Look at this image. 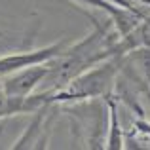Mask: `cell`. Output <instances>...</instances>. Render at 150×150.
<instances>
[{
  "mask_svg": "<svg viewBox=\"0 0 150 150\" xmlns=\"http://www.w3.org/2000/svg\"><path fill=\"white\" fill-rule=\"evenodd\" d=\"M67 44L69 42L57 40L53 44H48L38 50H27V51H15V53L0 55V80L19 69H25L29 65H36V63H46L50 59H53Z\"/></svg>",
  "mask_w": 150,
  "mask_h": 150,
  "instance_id": "obj_4",
  "label": "cell"
},
{
  "mask_svg": "<svg viewBox=\"0 0 150 150\" xmlns=\"http://www.w3.org/2000/svg\"><path fill=\"white\" fill-rule=\"evenodd\" d=\"M105 105H106V139H105V148H124L125 143V133L120 125V116H118V99L114 97V93H108L105 97Z\"/></svg>",
  "mask_w": 150,
  "mask_h": 150,
  "instance_id": "obj_6",
  "label": "cell"
},
{
  "mask_svg": "<svg viewBox=\"0 0 150 150\" xmlns=\"http://www.w3.org/2000/svg\"><path fill=\"white\" fill-rule=\"evenodd\" d=\"M93 21V29L82 40L67 44L53 59L48 61L50 72L42 84H48L46 89H59L67 86L74 76L84 72L86 69L106 59V50L118 38L110 19H99L91 13H86Z\"/></svg>",
  "mask_w": 150,
  "mask_h": 150,
  "instance_id": "obj_1",
  "label": "cell"
},
{
  "mask_svg": "<svg viewBox=\"0 0 150 150\" xmlns=\"http://www.w3.org/2000/svg\"><path fill=\"white\" fill-rule=\"evenodd\" d=\"M125 55H112L86 69L59 89H44L48 105H65L89 99H105L112 93Z\"/></svg>",
  "mask_w": 150,
  "mask_h": 150,
  "instance_id": "obj_2",
  "label": "cell"
},
{
  "mask_svg": "<svg viewBox=\"0 0 150 150\" xmlns=\"http://www.w3.org/2000/svg\"><path fill=\"white\" fill-rule=\"evenodd\" d=\"M0 36H4V33H2V30H0Z\"/></svg>",
  "mask_w": 150,
  "mask_h": 150,
  "instance_id": "obj_9",
  "label": "cell"
},
{
  "mask_svg": "<svg viewBox=\"0 0 150 150\" xmlns=\"http://www.w3.org/2000/svg\"><path fill=\"white\" fill-rule=\"evenodd\" d=\"M50 72L48 61L46 63H36V65H29L25 69H19L15 72L8 74L2 78V89L10 99L15 101H27L34 93V89L46 80Z\"/></svg>",
  "mask_w": 150,
  "mask_h": 150,
  "instance_id": "obj_3",
  "label": "cell"
},
{
  "mask_svg": "<svg viewBox=\"0 0 150 150\" xmlns=\"http://www.w3.org/2000/svg\"><path fill=\"white\" fill-rule=\"evenodd\" d=\"M139 48H150V11L124 36H118L106 50V55H127Z\"/></svg>",
  "mask_w": 150,
  "mask_h": 150,
  "instance_id": "obj_5",
  "label": "cell"
},
{
  "mask_svg": "<svg viewBox=\"0 0 150 150\" xmlns=\"http://www.w3.org/2000/svg\"><path fill=\"white\" fill-rule=\"evenodd\" d=\"M135 2H141V4H144V6L150 8V0H135Z\"/></svg>",
  "mask_w": 150,
  "mask_h": 150,
  "instance_id": "obj_8",
  "label": "cell"
},
{
  "mask_svg": "<svg viewBox=\"0 0 150 150\" xmlns=\"http://www.w3.org/2000/svg\"><path fill=\"white\" fill-rule=\"evenodd\" d=\"M17 114H29V110H27V101L10 99V97L0 89V120H2V118H10V116H17Z\"/></svg>",
  "mask_w": 150,
  "mask_h": 150,
  "instance_id": "obj_7",
  "label": "cell"
}]
</instances>
